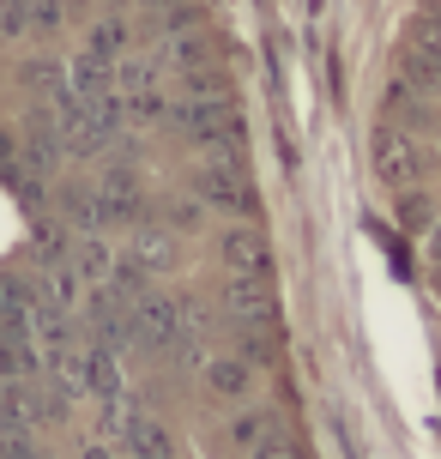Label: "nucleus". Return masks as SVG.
Returning a JSON list of instances; mask_svg holds the SVG:
<instances>
[{"label": "nucleus", "instance_id": "obj_1", "mask_svg": "<svg viewBox=\"0 0 441 459\" xmlns=\"http://www.w3.org/2000/svg\"><path fill=\"white\" fill-rule=\"evenodd\" d=\"M0 459H321L194 0H0Z\"/></svg>", "mask_w": 441, "mask_h": 459}]
</instances>
